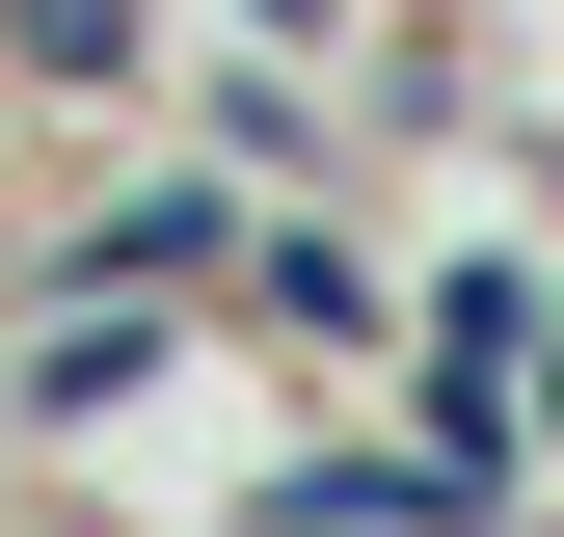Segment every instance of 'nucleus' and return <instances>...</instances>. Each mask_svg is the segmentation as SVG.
<instances>
[{
	"mask_svg": "<svg viewBox=\"0 0 564 537\" xmlns=\"http://www.w3.org/2000/svg\"><path fill=\"white\" fill-rule=\"evenodd\" d=\"M484 511V430L457 457H296V484H269V537H457Z\"/></svg>",
	"mask_w": 564,
	"mask_h": 537,
	"instance_id": "nucleus-1",
	"label": "nucleus"
},
{
	"mask_svg": "<svg viewBox=\"0 0 564 537\" xmlns=\"http://www.w3.org/2000/svg\"><path fill=\"white\" fill-rule=\"evenodd\" d=\"M538 430H564V296H538Z\"/></svg>",
	"mask_w": 564,
	"mask_h": 537,
	"instance_id": "nucleus-2",
	"label": "nucleus"
}]
</instances>
